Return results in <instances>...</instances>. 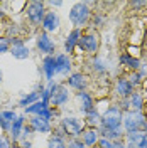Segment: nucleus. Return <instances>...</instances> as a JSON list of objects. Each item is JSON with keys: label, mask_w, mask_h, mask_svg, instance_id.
<instances>
[{"label": "nucleus", "mask_w": 147, "mask_h": 148, "mask_svg": "<svg viewBox=\"0 0 147 148\" xmlns=\"http://www.w3.org/2000/svg\"><path fill=\"white\" fill-rule=\"evenodd\" d=\"M123 126L129 133H135V131L144 133L147 131V120L140 111H129L123 116Z\"/></svg>", "instance_id": "1"}, {"label": "nucleus", "mask_w": 147, "mask_h": 148, "mask_svg": "<svg viewBox=\"0 0 147 148\" xmlns=\"http://www.w3.org/2000/svg\"><path fill=\"white\" fill-rule=\"evenodd\" d=\"M122 121H123V116H122V111H120L119 108H110V110H107L105 114L100 118L101 128H107V130H120Z\"/></svg>", "instance_id": "2"}, {"label": "nucleus", "mask_w": 147, "mask_h": 148, "mask_svg": "<svg viewBox=\"0 0 147 148\" xmlns=\"http://www.w3.org/2000/svg\"><path fill=\"white\" fill-rule=\"evenodd\" d=\"M90 17V10H88V5L85 3V2H78V3H74L71 10H69V20L73 22L74 25H85L86 24V20Z\"/></svg>", "instance_id": "3"}, {"label": "nucleus", "mask_w": 147, "mask_h": 148, "mask_svg": "<svg viewBox=\"0 0 147 148\" xmlns=\"http://www.w3.org/2000/svg\"><path fill=\"white\" fill-rule=\"evenodd\" d=\"M78 46L81 47L85 52L88 54H95L100 47V36L96 32H88V34H83L78 39Z\"/></svg>", "instance_id": "4"}, {"label": "nucleus", "mask_w": 147, "mask_h": 148, "mask_svg": "<svg viewBox=\"0 0 147 148\" xmlns=\"http://www.w3.org/2000/svg\"><path fill=\"white\" fill-rule=\"evenodd\" d=\"M26 12H27V17L32 24H41L44 15H46L44 14V3L42 2H31L27 5V9H26Z\"/></svg>", "instance_id": "5"}, {"label": "nucleus", "mask_w": 147, "mask_h": 148, "mask_svg": "<svg viewBox=\"0 0 147 148\" xmlns=\"http://www.w3.org/2000/svg\"><path fill=\"white\" fill-rule=\"evenodd\" d=\"M63 130H64L66 135H71V136H76V135H81L83 128H85V123L76 118H64L63 120Z\"/></svg>", "instance_id": "6"}, {"label": "nucleus", "mask_w": 147, "mask_h": 148, "mask_svg": "<svg viewBox=\"0 0 147 148\" xmlns=\"http://www.w3.org/2000/svg\"><path fill=\"white\" fill-rule=\"evenodd\" d=\"M142 106H144V101H142V96H140L139 92H132L129 98H125L123 101L120 103V108H122V110L130 108L132 111H140Z\"/></svg>", "instance_id": "7"}, {"label": "nucleus", "mask_w": 147, "mask_h": 148, "mask_svg": "<svg viewBox=\"0 0 147 148\" xmlns=\"http://www.w3.org/2000/svg\"><path fill=\"white\" fill-rule=\"evenodd\" d=\"M26 111H27V113H34L36 116L46 118V120L51 118V111L47 108V103H44V101H37V103H34V104H31V106L26 108Z\"/></svg>", "instance_id": "8"}, {"label": "nucleus", "mask_w": 147, "mask_h": 148, "mask_svg": "<svg viewBox=\"0 0 147 148\" xmlns=\"http://www.w3.org/2000/svg\"><path fill=\"white\" fill-rule=\"evenodd\" d=\"M115 92L119 94L122 99H125V98H129L130 94L134 92V86L129 83V79H125V77H120L117 84H115Z\"/></svg>", "instance_id": "9"}, {"label": "nucleus", "mask_w": 147, "mask_h": 148, "mask_svg": "<svg viewBox=\"0 0 147 148\" xmlns=\"http://www.w3.org/2000/svg\"><path fill=\"white\" fill-rule=\"evenodd\" d=\"M41 24H42V29H44L46 32H54V30H58V27H59V17L56 15L54 12H47Z\"/></svg>", "instance_id": "10"}, {"label": "nucleus", "mask_w": 147, "mask_h": 148, "mask_svg": "<svg viewBox=\"0 0 147 148\" xmlns=\"http://www.w3.org/2000/svg\"><path fill=\"white\" fill-rule=\"evenodd\" d=\"M36 44H37V49H39L41 52H44V54H53V52H54V42H53L46 34H39Z\"/></svg>", "instance_id": "11"}, {"label": "nucleus", "mask_w": 147, "mask_h": 148, "mask_svg": "<svg viewBox=\"0 0 147 148\" xmlns=\"http://www.w3.org/2000/svg\"><path fill=\"white\" fill-rule=\"evenodd\" d=\"M10 54L14 56L15 59H27L29 57V47L24 44V42H20V40H14L12 42V47H10Z\"/></svg>", "instance_id": "12"}, {"label": "nucleus", "mask_w": 147, "mask_h": 148, "mask_svg": "<svg viewBox=\"0 0 147 148\" xmlns=\"http://www.w3.org/2000/svg\"><path fill=\"white\" fill-rule=\"evenodd\" d=\"M68 84L74 88V89H78V91H83L86 86H88V77L81 73H74L69 76V79H68Z\"/></svg>", "instance_id": "13"}, {"label": "nucleus", "mask_w": 147, "mask_h": 148, "mask_svg": "<svg viewBox=\"0 0 147 148\" xmlns=\"http://www.w3.org/2000/svg\"><path fill=\"white\" fill-rule=\"evenodd\" d=\"M29 126L32 128V131H39V133H47V131H51L49 120L41 118V116H34V118L31 120V123H29Z\"/></svg>", "instance_id": "14"}, {"label": "nucleus", "mask_w": 147, "mask_h": 148, "mask_svg": "<svg viewBox=\"0 0 147 148\" xmlns=\"http://www.w3.org/2000/svg\"><path fill=\"white\" fill-rule=\"evenodd\" d=\"M66 101H68V91H66L64 88L58 86V89L53 92V96H51L49 103L54 104V106H61V104H64Z\"/></svg>", "instance_id": "15"}, {"label": "nucleus", "mask_w": 147, "mask_h": 148, "mask_svg": "<svg viewBox=\"0 0 147 148\" xmlns=\"http://www.w3.org/2000/svg\"><path fill=\"white\" fill-rule=\"evenodd\" d=\"M15 118H17V116H15L14 111H2V113H0V126L7 131V130L12 126V123L15 121Z\"/></svg>", "instance_id": "16"}, {"label": "nucleus", "mask_w": 147, "mask_h": 148, "mask_svg": "<svg viewBox=\"0 0 147 148\" xmlns=\"http://www.w3.org/2000/svg\"><path fill=\"white\" fill-rule=\"evenodd\" d=\"M78 98H80V101H81V111H83V113H92V111H93V99H92V96H90L88 92L80 91V92H78Z\"/></svg>", "instance_id": "17"}, {"label": "nucleus", "mask_w": 147, "mask_h": 148, "mask_svg": "<svg viewBox=\"0 0 147 148\" xmlns=\"http://www.w3.org/2000/svg\"><path fill=\"white\" fill-rule=\"evenodd\" d=\"M69 59H68V56L66 54H59L56 56V73H66V71H69Z\"/></svg>", "instance_id": "18"}, {"label": "nucleus", "mask_w": 147, "mask_h": 148, "mask_svg": "<svg viewBox=\"0 0 147 148\" xmlns=\"http://www.w3.org/2000/svg\"><path fill=\"white\" fill-rule=\"evenodd\" d=\"M81 37V32H80V29H74L73 32L68 36V40H66V44H64V47H66V52H73L74 51V46L78 44V39Z\"/></svg>", "instance_id": "19"}, {"label": "nucleus", "mask_w": 147, "mask_h": 148, "mask_svg": "<svg viewBox=\"0 0 147 148\" xmlns=\"http://www.w3.org/2000/svg\"><path fill=\"white\" fill-rule=\"evenodd\" d=\"M44 73H46L47 79H53V76L56 73V57L47 56L46 59H44Z\"/></svg>", "instance_id": "20"}, {"label": "nucleus", "mask_w": 147, "mask_h": 148, "mask_svg": "<svg viewBox=\"0 0 147 148\" xmlns=\"http://www.w3.org/2000/svg\"><path fill=\"white\" fill-rule=\"evenodd\" d=\"M119 61H120L122 66H127L130 69H139V67H140V61H139L137 57H132V56H129V54H122Z\"/></svg>", "instance_id": "21"}, {"label": "nucleus", "mask_w": 147, "mask_h": 148, "mask_svg": "<svg viewBox=\"0 0 147 148\" xmlns=\"http://www.w3.org/2000/svg\"><path fill=\"white\" fill-rule=\"evenodd\" d=\"M98 141V130L90 128L83 131V143L85 145H95Z\"/></svg>", "instance_id": "22"}, {"label": "nucleus", "mask_w": 147, "mask_h": 148, "mask_svg": "<svg viewBox=\"0 0 147 148\" xmlns=\"http://www.w3.org/2000/svg\"><path fill=\"white\" fill-rule=\"evenodd\" d=\"M22 128H24V118H15V121L10 126V136H12V140L19 138V135L22 133Z\"/></svg>", "instance_id": "23"}, {"label": "nucleus", "mask_w": 147, "mask_h": 148, "mask_svg": "<svg viewBox=\"0 0 147 148\" xmlns=\"http://www.w3.org/2000/svg\"><path fill=\"white\" fill-rule=\"evenodd\" d=\"M144 135H146V133H140V131L129 133V148L139 147V145H140V141L144 140Z\"/></svg>", "instance_id": "24"}, {"label": "nucleus", "mask_w": 147, "mask_h": 148, "mask_svg": "<svg viewBox=\"0 0 147 148\" xmlns=\"http://www.w3.org/2000/svg\"><path fill=\"white\" fill-rule=\"evenodd\" d=\"M101 133H103V136L105 140H119L122 136V133H120V130H107V128H101Z\"/></svg>", "instance_id": "25"}, {"label": "nucleus", "mask_w": 147, "mask_h": 148, "mask_svg": "<svg viewBox=\"0 0 147 148\" xmlns=\"http://www.w3.org/2000/svg\"><path fill=\"white\" fill-rule=\"evenodd\" d=\"M49 148H66V145L61 136H54L49 140Z\"/></svg>", "instance_id": "26"}, {"label": "nucleus", "mask_w": 147, "mask_h": 148, "mask_svg": "<svg viewBox=\"0 0 147 148\" xmlns=\"http://www.w3.org/2000/svg\"><path fill=\"white\" fill-rule=\"evenodd\" d=\"M37 92H32V94H29V96H26L22 101H20V106H26V104H29V103H32V101H36L37 99Z\"/></svg>", "instance_id": "27"}, {"label": "nucleus", "mask_w": 147, "mask_h": 148, "mask_svg": "<svg viewBox=\"0 0 147 148\" xmlns=\"http://www.w3.org/2000/svg\"><path fill=\"white\" fill-rule=\"evenodd\" d=\"M140 79H142V74L140 73H135V74H130V77H129V83L134 86V84H139L140 83Z\"/></svg>", "instance_id": "28"}, {"label": "nucleus", "mask_w": 147, "mask_h": 148, "mask_svg": "<svg viewBox=\"0 0 147 148\" xmlns=\"http://www.w3.org/2000/svg\"><path fill=\"white\" fill-rule=\"evenodd\" d=\"M98 120H100L98 113H95V111L88 113V123H90V125H96V123H98Z\"/></svg>", "instance_id": "29"}, {"label": "nucleus", "mask_w": 147, "mask_h": 148, "mask_svg": "<svg viewBox=\"0 0 147 148\" xmlns=\"http://www.w3.org/2000/svg\"><path fill=\"white\" fill-rule=\"evenodd\" d=\"M98 143H100V147H101V148H113V141H110V140L101 138Z\"/></svg>", "instance_id": "30"}, {"label": "nucleus", "mask_w": 147, "mask_h": 148, "mask_svg": "<svg viewBox=\"0 0 147 148\" xmlns=\"http://www.w3.org/2000/svg\"><path fill=\"white\" fill-rule=\"evenodd\" d=\"M68 148H85V143L80 141V140H74V141H71V143L68 145Z\"/></svg>", "instance_id": "31"}, {"label": "nucleus", "mask_w": 147, "mask_h": 148, "mask_svg": "<svg viewBox=\"0 0 147 148\" xmlns=\"http://www.w3.org/2000/svg\"><path fill=\"white\" fill-rule=\"evenodd\" d=\"M0 148H10L9 140L5 138V136H0Z\"/></svg>", "instance_id": "32"}, {"label": "nucleus", "mask_w": 147, "mask_h": 148, "mask_svg": "<svg viewBox=\"0 0 147 148\" xmlns=\"http://www.w3.org/2000/svg\"><path fill=\"white\" fill-rule=\"evenodd\" d=\"M7 51H9V42L7 40H2L0 42V54L2 52H7Z\"/></svg>", "instance_id": "33"}, {"label": "nucleus", "mask_w": 147, "mask_h": 148, "mask_svg": "<svg viewBox=\"0 0 147 148\" xmlns=\"http://www.w3.org/2000/svg\"><path fill=\"white\" fill-rule=\"evenodd\" d=\"M139 148H147V133L144 135V140L140 141V145H139Z\"/></svg>", "instance_id": "34"}, {"label": "nucleus", "mask_w": 147, "mask_h": 148, "mask_svg": "<svg viewBox=\"0 0 147 148\" xmlns=\"http://www.w3.org/2000/svg\"><path fill=\"white\" fill-rule=\"evenodd\" d=\"M24 148H32V145H31V143H26V145H24Z\"/></svg>", "instance_id": "35"}, {"label": "nucleus", "mask_w": 147, "mask_h": 148, "mask_svg": "<svg viewBox=\"0 0 147 148\" xmlns=\"http://www.w3.org/2000/svg\"><path fill=\"white\" fill-rule=\"evenodd\" d=\"M0 81H2V73H0Z\"/></svg>", "instance_id": "36"}, {"label": "nucleus", "mask_w": 147, "mask_h": 148, "mask_svg": "<svg viewBox=\"0 0 147 148\" xmlns=\"http://www.w3.org/2000/svg\"><path fill=\"white\" fill-rule=\"evenodd\" d=\"M0 17H2V10H0Z\"/></svg>", "instance_id": "37"}, {"label": "nucleus", "mask_w": 147, "mask_h": 148, "mask_svg": "<svg viewBox=\"0 0 147 148\" xmlns=\"http://www.w3.org/2000/svg\"><path fill=\"white\" fill-rule=\"evenodd\" d=\"M127 148H129V147H127Z\"/></svg>", "instance_id": "38"}]
</instances>
